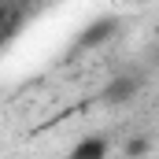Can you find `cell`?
I'll use <instances>...</instances> for the list:
<instances>
[{
    "mask_svg": "<svg viewBox=\"0 0 159 159\" xmlns=\"http://www.w3.org/2000/svg\"><path fill=\"white\" fill-rule=\"evenodd\" d=\"M107 152H111V144H107V141H100V137H85L81 144L70 148V156H74V159H104Z\"/></svg>",
    "mask_w": 159,
    "mask_h": 159,
    "instance_id": "1",
    "label": "cell"
},
{
    "mask_svg": "<svg viewBox=\"0 0 159 159\" xmlns=\"http://www.w3.org/2000/svg\"><path fill=\"white\" fill-rule=\"evenodd\" d=\"M133 89H137V78H126V81H115V85H111V96H119V100H126V96H129Z\"/></svg>",
    "mask_w": 159,
    "mask_h": 159,
    "instance_id": "2",
    "label": "cell"
}]
</instances>
